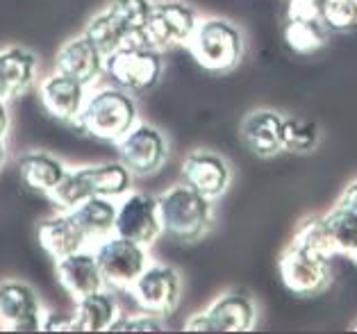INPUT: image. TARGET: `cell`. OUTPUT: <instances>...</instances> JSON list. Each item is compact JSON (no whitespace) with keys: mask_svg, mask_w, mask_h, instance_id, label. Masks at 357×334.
Here are the masks:
<instances>
[{"mask_svg":"<svg viewBox=\"0 0 357 334\" xmlns=\"http://www.w3.org/2000/svg\"><path fill=\"white\" fill-rule=\"evenodd\" d=\"M139 123V109L132 93L119 86H100L86 96L82 116L77 121L86 135L100 142H119Z\"/></svg>","mask_w":357,"mask_h":334,"instance_id":"obj_1","label":"cell"},{"mask_svg":"<svg viewBox=\"0 0 357 334\" xmlns=\"http://www.w3.org/2000/svg\"><path fill=\"white\" fill-rule=\"evenodd\" d=\"M162 232L182 243H194L212 225V200L191 189L189 184H176L158 198Z\"/></svg>","mask_w":357,"mask_h":334,"instance_id":"obj_2","label":"cell"},{"mask_svg":"<svg viewBox=\"0 0 357 334\" xmlns=\"http://www.w3.org/2000/svg\"><path fill=\"white\" fill-rule=\"evenodd\" d=\"M191 57L207 71L223 73L239 66L243 57V34L225 19H200L187 41Z\"/></svg>","mask_w":357,"mask_h":334,"instance_id":"obj_3","label":"cell"},{"mask_svg":"<svg viewBox=\"0 0 357 334\" xmlns=\"http://www.w3.org/2000/svg\"><path fill=\"white\" fill-rule=\"evenodd\" d=\"M198 21V14L191 5L180 3V0H160L151 7L139 43L158 52L187 46Z\"/></svg>","mask_w":357,"mask_h":334,"instance_id":"obj_4","label":"cell"},{"mask_svg":"<svg viewBox=\"0 0 357 334\" xmlns=\"http://www.w3.org/2000/svg\"><path fill=\"white\" fill-rule=\"evenodd\" d=\"M105 75L128 93L153 89L162 77V55L144 43H128L105 57Z\"/></svg>","mask_w":357,"mask_h":334,"instance_id":"obj_5","label":"cell"},{"mask_svg":"<svg viewBox=\"0 0 357 334\" xmlns=\"http://www.w3.org/2000/svg\"><path fill=\"white\" fill-rule=\"evenodd\" d=\"M93 255L102 278H105V284L112 289H123V291H130V287L151 264L146 245L119 234H109L105 239L96 241Z\"/></svg>","mask_w":357,"mask_h":334,"instance_id":"obj_6","label":"cell"},{"mask_svg":"<svg viewBox=\"0 0 357 334\" xmlns=\"http://www.w3.org/2000/svg\"><path fill=\"white\" fill-rule=\"evenodd\" d=\"M278 273L284 289L298 298L319 296L330 284V259L289 241L278 259Z\"/></svg>","mask_w":357,"mask_h":334,"instance_id":"obj_7","label":"cell"},{"mask_svg":"<svg viewBox=\"0 0 357 334\" xmlns=\"http://www.w3.org/2000/svg\"><path fill=\"white\" fill-rule=\"evenodd\" d=\"M137 307L142 312H148L160 319L169 316L178 310L180 296H182V282L178 271L167 264H148L144 273L137 278V282L130 287Z\"/></svg>","mask_w":357,"mask_h":334,"instance_id":"obj_8","label":"cell"},{"mask_svg":"<svg viewBox=\"0 0 357 334\" xmlns=\"http://www.w3.org/2000/svg\"><path fill=\"white\" fill-rule=\"evenodd\" d=\"M114 234L142 243L146 248L158 241V236L164 234L158 198L144 191H128L116 209Z\"/></svg>","mask_w":357,"mask_h":334,"instance_id":"obj_9","label":"cell"},{"mask_svg":"<svg viewBox=\"0 0 357 334\" xmlns=\"http://www.w3.org/2000/svg\"><path fill=\"white\" fill-rule=\"evenodd\" d=\"M116 146L119 162L126 164L128 171L132 175H139V178L158 173L169 155L167 137L155 126H148V123H137L123 139H119Z\"/></svg>","mask_w":357,"mask_h":334,"instance_id":"obj_10","label":"cell"},{"mask_svg":"<svg viewBox=\"0 0 357 334\" xmlns=\"http://www.w3.org/2000/svg\"><path fill=\"white\" fill-rule=\"evenodd\" d=\"M43 307L37 291L19 280L0 282V328L12 332H39Z\"/></svg>","mask_w":357,"mask_h":334,"instance_id":"obj_11","label":"cell"},{"mask_svg":"<svg viewBox=\"0 0 357 334\" xmlns=\"http://www.w3.org/2000/svg\"><path fill=\"white\" fill-rule=\"evenodd\" d=\"M182 180L205 198H221L230 187L232 171L221 155L212 151H194L182 162Z\"/></svg>","mask_w":357,"mask_h":334,"instance_id":"obj_12","label":"cell"},{"mask_svg":"<svg viewBox=\"0 0 357 334\" xmlns=\"http://www.w3.org/2000/svg\"><path fill=\"white\" fill-rule=\"evenodd\" d=\"M86 84L73 80V77L53 73L39 84V98L43 107L57 121L77 123L82 116L84 103H86Z\"/></svg>","mask_w":357,"mask_h":334,"instance_id":"obj_13","label":"cell"},{"mask_svg":"<svg viewBox=\"0 0 357 334\" xmlns=\"http://www.w3.org/2000/svg\"><path fill=\"white\" fill-rule=\"evenodd\" d=\"M55 71L89 86L105 75V55L93 46L86 34H80L57 50Z\"/></svg>","mask_w":357,"mask_h":334,"instance_id":"obj_14","label":"cell"},{"mask_svg":"<svg viewBox=\"0 0 357 334\" xmlns=\"http://www.w3.org/2000/svg\"><path fill=\"white\" fill-rule=\"evenodd\" d=\"M37 236H39L41 248L55 261L91 245L89 236L84 234L80 223L75 221V216L68 212V209H62V212L55 216L43 218L37 227Z\"/></svg>","mask_w":357,"mask_h":334,"instance_id":"obj_15","label":"cell"},{"mask_svg":"<svg viewBox=\"0 0 357 334\" xmlns=\"http://www.w3.org/2000/svg\"><path fill=\"white\" fill-rule=\"evenodd\" d=\"M39 61L23 46H10L0 50V98L12 103L28 93L37 82Z\"/></svg>","mask_w":357,"mask_h":334,"instance_id":"obj_16","label":"cell"},{"mask_svg":"<svg viewBox=\"0 0 357 334\" xmlns=\"http://www.w3.org/2000/svg\"><path fill=\"white\" fill-rule=\"evenodd\" d=\"M243 146L257 157H275L284 151V116L271 109H257L243 119L239 128Z\"/></svg>","mask_w":357,"mask_h":334,"instance_id":"obj_17","label":"cell"},{"mask_svg":"<svg viewBox=\"0 0 357 334\" xmlns=\"http://www.w3.org/2000/svg\"><path fill=\"white\" fill-rule=\"evenodd\" d=\"M57 278L75 301L86 294L100 291V289L107 287L105 278L100 273L98 261H96L93 250H86V248L57 259Z\"/></svg>","mask_w":357,"mask_h":334,"instance_id":"obj_18","label":"cell"},{"mask_svg":"<svg viewBox=\"0 0 357 334\" xmlns=\"http://www.w3.org/2000/svg\"><path fill=\"white\" fill-rule=\"evenodd\" d=\"M205 316L212 332H250L257 323V307L246 294L230 291L216 298Z\"/></svg>","mask_w":357,"mask_h":334,"instance_id":"obj_19","label":"cell"},{"mask_svg":"<svg viewBox=\"0 0 357 334\" xmlns=\"http://www.w3.org/2000/svg\"><path fill=\"white\" fill-rule=\"evenodd\" d=\"M116 200L114 198H105V196H89L82 200L80 205L68 209L75 221L80 223L84 234L89 236V243L93 245L96 241L105 239V236L114 234V225H116Z\"/></svg>","mask_w":357,"mask_h":334,"instance_id":"obj_20","label":"cell"},{"mask_svg":"<svg viewBox=\"0 0 357 334\" xmlns=\"http://www.w3.org/2000/svg\"><path fill=\"white\" fill-rule=\"evenodd\" d=\"M77 332H109L112 323L119 319V303L105 289L77 298L75 303Z\"/></svg>","mask_w":357,"mask_h":334,"instance_id":"obj_21","label":"cell"},{"mask_svg":"<svg viewBox=\"0 0 357 334\" xmlns=\"http://www.w3.org/2000/svg\"><path fill=\"white\" fill-rule=\"evenodd\" d=\"M64 173L66 166L48 153H28L19 162V175L25 187L37 193H46V196L55 191Z\"/></svg>","mask_w":357,"mask_h":334,"instance_id":"obj_22","label":"cell"},{"mask_svg":"<svg viewBox=\"0 0 357 334\" xmlns=\"http://www.w3.org/2000/svg\"><path fill=\"white\" fill-rule=\"evenodd\" d=\"M321 218L333 255L353 257L357 252V214L344 205H335L330 212L321 214Z\"/></svg>","mask_w":357,"mask_h":334,"instance_id":"obj_23","label":"cell"},{"mask_svg":"<svg viewBox=\"0 0 357 334\" xmlns=\"http://www.w3.org/2000/svg\"><path fill=\"white\" fill-rule=\"evenodd\" d=\"M86 37L91 39V43L98 48L102 55H112L114 50L128 46V43H135L130 32L126 30V25L121 23L114 14H112L107 7L98 14H93L89 21H86L84 32Z\"/></svg>","mask_w":357,"mask_h":334,"instance_id":"obj_24","label":"cell"},{"mask_svg":"<svg viewBox=\"0 0 357 334\" xmlns=\"http://www.w3.org/2000/svg\"><path fill=\"white\" fill-rule=\"evenodd\" d=\"M330 28L324 21L317 19H296L289 16L284 25V41L294 52L310 55V52L321 50L328 43Z\"/></svg>","mask_w":357,"mask_h":334,"instance_id":"obj_25","label":"cell"},{"mask_svg":"<svg viewBox=\"0 0 357 334\" xmlns=\"http://www.w3.org/2000/svg\"><path fill=\"white\" fill-rule=\"evenodd\" d=\"M89 196H93L91 166H77V169H71V171L66 169L62 182L50 193V198L62 209H73Z\"/></svg>","mask_w":357,"mask_h":334,"instance_id":"obj_26","label":"cell"},{"mask_svg":"<svg viewBox=\"0 0 357 334\" xmlns=\"http://www.w3.org/2000/svg\"><path fill=\"white\" fill-rule=\"evenodd\" d=\"M91 178H93V193L105 198H123L126 193L132 189V173L128 171L126 164L109 162L91 166Z\"/></svg>","mask_w":357,"mask_h":334,"instance_id":"obj_27","label":"cell"},{"mask_svg":"<svg viewBox=\"0 0 357 334\" xmlns=\"http://www.w3.org/2000/svg\"><path fill=\"white\" fill-rule=\"evenodd\" d=\"M284 151L310 153L319 144V126L305 116H284Z\"/></svg>","mask_w":357,"mask_h":334,"instance_id":"obj_28","label":"cell"},{"mask_svg":"<svg viewBox=\"0 0 357 334\" xmlns=\"http://www.w3.org/2000/svg\"><path fill=\"white\" fill-rule=\"evenodd\" d=\"M105 7L126 25V30L130 32L132 41L139 43L142 30L148 21V14H151L153 0H109Z\"/></svg>","mask_w":357,"mask_h":334,"instance_id":"obj_29","label":"cell"},{"mask_svg":"<svg viewBox=\"0 0 357 334\" xmlns=\"http://www.w3.org/2000/svg\"><path fill=\"white\" fill-rule=\"evenodd\" d=\"M291 241L303 245V248L312 250V252L321 255V257H326V259L335 257L333 250H330L328 236H326V230H324V218H321V216L303 218V221L298 223V227H296Z\"/></svg>","mask_w":357,"mask_h":334,"instance_id":"obj_30","label":"cell"},{"mask_svg":"<svg viewBox=\"0 0 357 334\" xmlns=\"http://www.w3.org/2000/svg\"><path fill=\"white\" fill-rule=\"evenodd\" d=\"M160 330H164L162 319L148 312L132 314V316L119 314V319L109 328V332H160Z\"/></svg>","mask_w":357,"mask_h":334,"instance_id":"obj_31","label":"cell"},{"mask_svg":"<svg viewBox=\"0 0 357 334\" xmlns=\"http://www.w3.org/2000/svg\"><path fill=\"white\" fill-rule=\"evenodd\" d=\"M43 332H77V321L75 314H64V312H48L43 314Z\"/></svg>","mask_w":357,"mask_h":334,"instance_id":"obj_32","label":"cell"},{"mask_svg":"<svg viewBox=\"0 0 357 334\" xmlns=\"http://www.w3.org/2000/svg\"><path fill=\"white\" fill-rule=\"evenodd\" d=\"M337 205H344L348 209H353V212L357 214V180H353L348 187L342 191V196H339Z\"/></svg>","mask_w":357,"mask_h":334,"instance_id":"obj_33","label":"cell"},{"mask_svg":"<svg viewBox=\"0 0 357 334\" xmlns=\"http://www.w3.org/2000/svg\"><path fill=\"white\" fill-rule=\"evenodd\" d=\"M7 130H10V109H7V103L0 98V137H5Z\"/></svg>","mask_w":357,"mask_h":334,"instance_id":"obj_34","label":"cell"},{"mask_svg":"<svg viewBox=\"0 0 357 334\" xmlns=\"http://www.w3.org/2000/svg\"><path fill=\"white\" fill-rule=\"evenodd\" d=\"M5 160H7V146H5V137H0V169H3Z\"/></svg>","mask_w":357,"mask_h":334,"instance_id":"obj_35","label":"cell"},{"mask_svg":"<svg viewBox=\"0 0 357 334\" xmlns=\"http://www.w3.org/2000/svg\"><path fill=\"white\" fill-rule=\"evenodd\" d=\"M351 328H353V330H357V321H355V323L351 325Z\"/></svg>","mask_w":357,"mask_h":334,"instance_id":"obj_36","label":"cell"}]
</instances>
